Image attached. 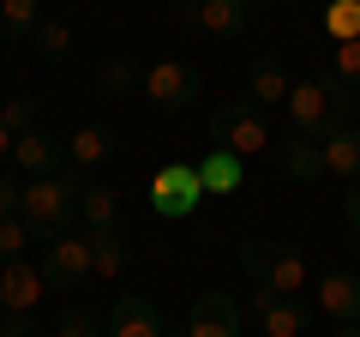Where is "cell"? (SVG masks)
Wrapping results in <instances>:
<instances>
[{"label":"cell","instance_id":"cell-1","mask_svg":"<svg viewBox=\"0 0 360 337\" xmlns=\"http://www.w3.org/2000/svg\"><path fill=\"white\" fill-rule=\"evenodd\" d=\"M354 103H360V91L354 85H342L336 73H319V78H300L295 91H288V121H295V133L300 139H330L336 127H348V115H354Z\"/></svg>","mask_w":360,"mask_h":337},{"label":"cell","instance_id":"cell-2","mask_svg":"<svg viewBox=\"0 0 360 337\" xmlns=\"http://www.w3.org/2000/svg\"><path fill=\"white\" fill-rule=\"evenodd\" d=\"M78 193H84V181H78V168L66 163L60 175L25 181V211H18V217L30 223L37 241H60V235L72 229V217H78Z\"/></svg>","mask_w":360,"mask_h":337},{"label":"cell","instance_id":"cell-3","mask_svg":"<svg viewBox=\"0 0 360 337\" xmlns=\"http://www.w3.org/2000/svg\"><path fill=\"white\" fill-rule=\"evenodd\" d=\"M240 271L252 277V283L276 289V295H300V289H307V259L288 253L283 241H270V235H246L240 241Z\"/></svg>","mask_w":360,"mask_h":337},{"label":"cell","instance_id":"cell-4","mask_svg":"<svg viewBox=\"0 0 360 337\" xmlns=\"http://www.w3.org/2000/svg\"><path fill=\"white\" fill-rule=\"evenodd\" d=\"M210 145H217V151H234V157H258V151L270 145L264 109H258L252 97L217 103V109H210Z\"/></svg>","mask_w":360,"mask_h":337},{"label":"cell","instance_id":"cell-5","mask_svg":"<svg viewBox=\"0 0 360 337\" xmlns=\"http://www.w3.org/2000/svg\"><path fill=\"white\" fill-rule=\"evenodd\" d=\"M144 103L150 109H168V115H180V109H193L198 97H205V78H198V66H186V61H156V66H144Z\"/></svg>","mask_w":360,"mask_h":337},{"label":"cell","instance_id":"cell-6","mask_svg":"<svg viewBox=\"0 0 360 337\" xmlns=\"http://www.w3.org/2000/svg\"><path fill=\"white\" fill-rule=\"evenodd\" d=\"M198 199H205V175H198V163H162L150 175V211H156V217H193Z\"/></svg>","mask_w":360,"mask_h":337},{"label":"cell","instance_id":"cell-7","mask_svg":"<svg viewBox=\"0 0 360 337\" xmlns=\"http://www.w3.org/2000/svg\"><path fill=\"white\" fill-rule=\"evenodd\" d=\"M240 331H246V307L229 295V289H205V295H193L186 325H180V337H240Z\"/></svg>","mask_w":360,"mask_h":337},{"label":"cell","instance_id":"cell-8","mask_svg":"<svg viewBox=\"0 0 360 337\" xmlns=\"http://www.w3.org/2000/svg\"><path fill=\"white\" fill-rule=\"evenodd\" d=\"M42 277H49L54 289H78L84 277H96V271H90V235L66 229L60 241H49V253H42Z\"/></svg>","mask_w":360,"mask_h":337},{"label":"cell","instance_id":"cell-9","mask_svg":"<svg viewBox=\"0 0 360 337\" xmlns=\"http://www.w3.org/2000/svg\"><path fill=\"white\" fill-rule=\"evenodd\" d=\"M252 313L264 325V337H307V301L300 295H276V289L252 283Z\"/></svg>","mask_w":360,"mask_h":337},{"label":"cell","instance_id":"cell-10","mask_svg":"<svg viewBox=\"0 0 360 337\" xmlns=\"http://www.w3.org/2000/svg\"><path fill=\"white\" fill-rule=\"evenodd\" d=\"M180 25L205 30V37H246L252 13H246L240 0H186L180 6Z\"/></svg>","mask_w":360,"mask_h":337},{"label":"cell","instance_id":"cell-11","mask_svg":"<svg viewBox=\"0 0 360 337\" xmlns=\"http://www.w3.org/2000/svg\"><path fill=\"white\" fill-rule=\"evenodd\" d=\"M108 337H168V325L150 295H120L108 307Z\"/></svg>","mask_w":360,"mask_h":337},{"label":"cell","instance_id":"cell-12","mask_svg":"<svg viewBox=\"0 0 360 337\" xmlns=\"http://www.w3.org/2000/svg\"><path fill=\"white\" fill-rule=\"evenodd\" d=\"M13 163L25 168L30 181H37V175H60V168H66V145L54 139V133L30 127V133H18V145H13Z\"/></svg>","mask_w":360,"mask_h":337},{"label":"cell","instance_id":"cell-13","mask_svg":"<svg viewBox=\"0 0 360 337\" xmlns=\"http://www.w3.org/2000/svg\"><path fill=\"white\" fill-rule=\"evenodd\" d=\"M319 307L336 325H360V271H324L319 277Z\"/></svg>","mask_w":360,"mask_h":337},{"label":"cell","instance_id":"cell-14","mask_svg":"<svg viewBox=\"0 0 360 337\" xmlns=\"http://www.w3.org/2000/svg\"><path fill=\"white\" fill-rule=\"evenodd\" d=\"M42 289H49V277H42L37 265L13 259L6 271H0V307H6V313H30L42 301Z\"/></svg>","mask_w":360,"mask_h":337},{"label":"cell","instance_id":"cell-15","mask_svg":"<svg viewBox=\"0 0 360 337\" xmlns=\"http://www.w3.org/2000/svg\"><path fill=\"white\" fill-rule=\"evenodd\" d=\"M246 91H252V103H258V109H270V103H288L295 78H288V66L276 61V54H258V61L246 66Z\"/></svg>","mask_w":360,"mask_h":337},{"label":"cell","instance_id":"cell-16","mask_svg":"<svg viewBox=\"0 0 360 337\" xmlns=\"http://www.w3.org/2000/svg\"><path fill=\"white\" fill-rule=\"evenodd\" d=\"M115 157V133L103 127V121H84V127L66 139V163L72 168H96V163H108Z\"/></svg>","mask_w":360,"mask_h":337},{"label":"cell","instance_id":"cell-17","mask_svg":"<svg viewBox=\"0 0 360 337\" xmlns=\"http://www.w3.org/2000/svg\"><path fill=\"white\" fill-rule=\"evenodd\" d=\"M78 217H84V235H103V229H120V193L115 187H90L78 193Z\"/></svg>","mask_w":360,"mask_h":337},{"label":"cell","instance_id":"cell-18","mask_svg":"<svg viewBox=\"0 0 360 337\" xmlns=\"http://www.w3.org/2000/svg\"><path fill=\"white\" fill-rule=\"evenodd\" d=\"M324 168L342 175V181H360V121H348L324 139Z\"/></svg>","mask_w":360,"mask_h":337},{"label":"cell","instance_id":"cell-19","mask_svg":"<svg viewBox=\"0 0 360 337\" xmlns=\"http://www.w3.org/2000/svg\"><path fill=\"white\" fill-rule=\"evenodd\" d=\"M283 175L288 181H319V175H330V168H324V145L295 133V139L283 145Z\"/></svg>","mask_w":360,"mask_h":337},{"label":"cell","instance_id":"cell-20","mask_svg":"<svg viewBox=\"0 0 360 337\" xmlns=\"http://www.w3.org/2000/svg\"><path fill=\"white\" fill-rule=\"evenodd\" d=\"M198 175H205V193H234V187L246 181V157L217 151V145H210V157L198 163Z\"/></svg>","mask_w":360,"mask_h":337},{"label":"cell","instance_id":"cell-21","mask_svg":"<svg viewBox=\"0 0 360 337\" xmlns=\"http://www.w3.org/2000/svg\"><path fill=\"white\" fill-rule=\"evenodd\" d=\"M127 259H132V247H127V235H120V229L90 235V271H96V277H120V271H127Z\"/></svg>","mask_w":360,"mask_h":337},{"label":"cell","instance_id":"cell-22","mask_svg":"<svg viewBox=\"0 0 360 337\" xmlns=\"http://www.w3.org/2000/svg\"><path fill=\"white\" fill-rule=\"evenodd\" d=\"M37 25H42V0H0V42L37 37Z\"/></svg>","mask_w":360,"mask_h":337},{"label":"cell","instance_id":"cell-23","mask_svg":"<svg viewBox=\"0 0 360 337\" xmlns=\"http://www.w3.org/2000/svg\"><path fill=\"white\" fill-rule=\"evenodd\" d=\"M96 85H103V91H115V97H127V91H139V85H144V73H139V61H132V54H115V61L96 66Z\"/></svg>","mask_w":360,"mask_h":337},{"label":"cell","instance_id":"cell-24","mask_svg":"<svg viewBox=\"0 0 360 337\" xmlns=\"http://www.w3.org/2000/svg\"><path fill=\"white\" fill-rule=\"evenodd\" d=\"M37 54L49 66H60L66 54H72V25H60V18H42L37 25Z\"/></svg>","mask_w":360,"mask_h":337},{"label":"cell","instance_id":"cell-25","mask_svg":"<svg viewBox=\"0 0 360 337\" xmlns=\"http://www.w3.org/2000/svg\"><path fill=\"white\" fill-rule=\"evenodd\" d=\"M324 30H330L336 42H354L360 37V0H330V6H324Z\"/></svg>","mask_w":360,"mask_h":337},{"label":"cell","instance_id":"cell-26","mask_svg":"<svg viewBox=\"0 0 360 337\" xmlns=\"http://www.w3.org/2000/svg\"><path fill=\"white\" fill-rule=\"evenodd\" d=\"M49 337H108V325L96 319V313H84V307H66L60 325H54Z\"/></svg>","mask_w":360,"mask_h":337},{"label":"cell","instance_id":"cell-27","mask_svg":"<svg viewBox=\"0 0 360 337\" xmlns=\"http://www.w3.org/2000/svg\"><path fill=\"white\" fill-rule=\"evenodd\" d=\"M0 121L13 133H30L37 127V103H30V97H6V103H0Z\"/></svg>","mask_w":360,"mask_h":337},{"label":"cell","instance_id":"cell-28","mask_svg":"<svg viewBox=\"0 0 360 337\" xmlns=\"http://www.w3.org/2000/svg\"><path fill=\"white\" fill-rule=\"evenodd\" d=\"M330 73L360 91V37H354V42H336V66H330Z\"/></svg>","mask_w":360,"mask_h":337},{"label":"cell","instance_id":"cell-29","mask_svg":"<svg viewBox=\"0 0 360 337\" xmlns=\"http://www.w3.org/2000/svg\"><path fill=\"white\" fill-rule=\"evenodd\" d=\"M18 211H25V181L0 175V217H18Z\"/></svg>","mask_w":360,"mask_h":337},{"label":"cell","instance_id":"cell-30","mask_svg":"<svg viewBox=\"0 0 360 337\" xmlns=\"http://www.w3.org/2000/svg\"><path fill=\"white\" fill-rule=\"evenodd\" d=\"M0 337H42V331L30 325V313H6V325H0Z\"/></svg>","mask_w":360,"mask_h":337},{"label":"cell","instance_id":"cell-31","mask_svg":"<svg viewBox=\"0 0 360 337\" xmlns=\"http://www.w3.org/2000/svg\"><path fill=\"white\" fill-rule=\"evenodd\" d=\"M342 223H348V229L360 235V181H354V187L342 193Z\"/></svg>","mask_w":360,"mask_h":337},{"label":"cell","instance_id":"cell-32","mask_svg":"<svg viewBox=\"0 0 360 337\" xmlns=\"http://www.w3.org/2000/svg\"><path fill=\"white\" fill-rule=\"evenodd\" d=\"M13 145H18V133L6 127V121H0V163H13Z\"/></svg>","mask_w":360,"mask_h":337},{"label":"cell","instance_id":"cell-33","mask_svg":"<svg viewBox=\"0 0 360 337\" xmlns=\"http://www.w3.org/2000/svg\"><path fill=\"white\" fill-rule=\"evenodd\" d=\"M336 337H360V325H336Z\"/></svg>","mask_w":360,"mask_h":337},{"label":"cell","instance_id":"cell-34","mask_svg":"<svg viewBox=\"0 0 360 337\" xmlns=\"http://www.w3.org/2000/svg\"><path fill=\"white\" fill-rule=\"evenodd\" d=\"M240 6H246V13H258V6H264V0H240Z\"/></svg>","mask_w":360,"mask_h":337}]
</instances>
